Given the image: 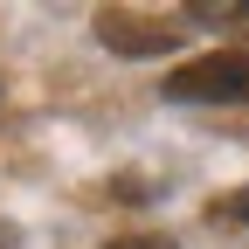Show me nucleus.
<instances>
[{
    "mask_svg": "<svg viewBox=\"0 0 249 249\" xmlns=\"http://www.w3.org/2000/svg\"><path fill=\"white\" fill-rule=\"evenodd\" d=\"M173 104H249V49H214L194 55L166 76Z\"/></svg>",
    "mask_w": 249,
    "mask_h": 249,
    "instance_id": "nucleus-1",
    "label": "nucleus"
},
{
    "mask_svg": "<svg viewBox=\"0 0 249 249\" xmlns=\"http://www.w3.org/2000/svg\"><path fill=\"white\" fill-rule=\"evenodd\" d=\"M97 42H104L111 55H166V49L180 42V21H152V14H118V7H104V14H97Z\"/></svg>",
    "mask_w": 249,
    "mask_h": 249,
    "instance_id": "nucleus-2",
    "label": "nucleus"
},
{
    "mask_svg": "<svg viewBox=\"0 0 249 249\" xmlns=\"http://www.w3.org/2000/svg\"><path fill=\"white\" fill-rule=\"evenodd\" d=\"M187 21H201V28H229V35H249V0H194V7H187Z\"/></svg>",
    "mask_w": 249,
    "mask_h": 249,
    "instance_id": "nucleus-3",
    "label": "nucleus"
},
{
    "mask_svg": "<svg viewBox=\"0 0 249 249\" xmlns=\"http://www.w3.org/2000/svg\"><path fill=\"white\" fill-rule=\"evenodd\" d=\"M111 249H173L166 235H124V242H111Z\"/></svg>",
    "mask_w": 249,
    "mask_h": 249,
    "instance_id": "nucleus-4",
    "label": "nucleus"
},
{
    "mask_svg": "<svg viewBox=\"0 0 249 249\" xmlns=\"http://www.w3.org/2000/svg\"><path fill=\"white\" fill-rule=\"evenodd\" d=\"M222 214H235V222H249V187H242V194H235V201H229Z\"/></svg>",
    "mask_w": 249,
    "mask_h": 249,
    "instance_id": "nucleus-5",
    "label": "nucleus"
},
{
    "mask_svg": "<svg viewBox=\"0 0 249 249\" xmlns=\"http://www.w3.org/2000/svg\"><path fill=\"white\" fill-rule=\"evenodd\" d=\"M0 249H14V229H0Z\"/></svg>",
    "mask_w": 249,
    "mask_h": 249,
    "instance_id": "nucleus-6",
    "label": "nucleus"
}]
</instances>
